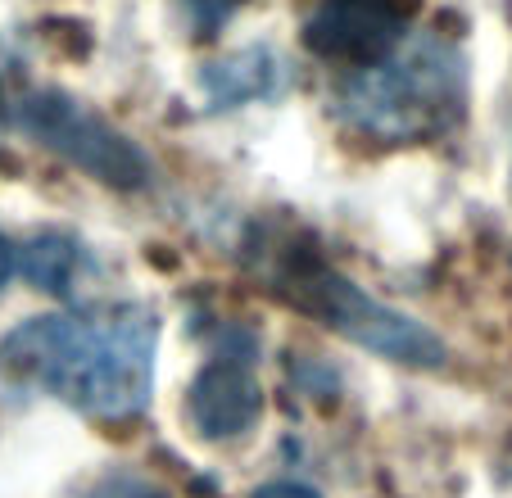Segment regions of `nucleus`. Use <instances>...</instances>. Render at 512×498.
<instances>
[{"mask_svg":"<svg viewBox=\"0 0 512 498\" xmlns=\"http://www.w3.org/2000/svg\"><path fill=\"white\" fill-rule=\"evenodd\" d=\"M186 408H191L195 431L209 435V440L250 431L263 408V390H259V376H254L250 345L223 349V354L213 358V363L195 376L191 394H186Z\"/></svg>","mask_w":512,"mask_h":498,"instance_id":"obj_6","label":"nucleus"},{"mask_svg":"<svg viewBox=\"0 0 512 498\" xmlns=\"http://www.w3.org/2000/svg\"><path fill=\"white\" fill-rule=\"evenodd\" d=\"M155 340L145 304L32 317L5 336L0 372L91 417H136L155 390Z\"/></svg>","mask_w":512,"mask_h":498,"instance_id":"obj_1","label":"nucleus"},{"mask_svg":"<svg viewBox=\"0 0 512 498\" xmlns=\"http://www.w3.org/2000/svg\"><path fill=\"white\" fill-rule=\"evenodd\" d=\"M236 5H241V0H186V14L195 19L200 37H213V32H218L227 19H232Z\"/></svg>","mask_w":512,"mask_h":498,"instance_id":"obj_9","label":"nucleus"},{"mask_svg":"<svg viewBox=\"0 0 512 498\" xmlns=\"http://www.w3.org/2000/svg\"><path fill=\"white\" fill-rule=\"evenodd\" d=\"M19 123L28 127L37 141H46L50 150H59L73 168L91 173L105 186H145L150 182V159L136 150L127 136H118L105 118H96L91 109H82L64 91H41V96L23 100Z\"/></svg>","mask_w":512,"mask_h":498,"instance_id":"obj_4","label":"nucleus"},{"mask_svg":"<svg viewBox=\"0 0 512 498\" xmlns=\"http://www.w3.org/2000/svg\"><path fill=\"white\" fill-rule=\"evenodd\" d=\"M281 290H286V299L295 308H304L309 317L327 322L331 331H340L345 340L372 349V354L390 358V363H408V367L445 363V345L422 322L377 304L354 281H345L340 272L322 268V263H290L281 272Z\"/></svg>","mask_w":512,"mask_h":498,"instance_id":"obj_3","label":"nucleus"},{"mask_svg":"<svg viewBox=\"0 0 512 498\" xmlns=\"http://www.w3.org/2000/svg\"><path fill=\"white\" fill-rule=\"evenodd\" d=\"M10 272H14V249H10V240H5V231H0V286L10 281Z\"/></svg>","mask_w":512,"mask_h":498,"instance_id":"obj_12","label":"nucleus"},{"mask_svg":"<svg viewBox=\"0 0 512 498\" xmlns=\"http://www.w3.org/2000/svg\"><path fill=\"white\" fill-rule=\"evenodd\" d=\"M78 268V249L68 245V240H55V236H46V240H37L32 245V254H28V277L32 281H41L46 290H68V272Z\"/></svg>","mask_w":512,"mask_h":498,"instance_id":"obj_8","label":"nucleus"},{"mask_svg":"<svg viewBox=\"0 0 512 498\" xmlns=\"http://www.w3.org/2000/svg\"><path fill=\"white\" fill-rule=\"evenodd\" d=\"M250 498H318L309 485H290V480H277V485H263L254 489Z\"/></svg>","mask_w":512,"mask_h":498,"instance_id":"obj_10","label":"nucleus"},{"mask_svg":"<svg viewBox=\"0 0 512 498\" xmlns=\"http://www.w3.org/2000/svg\"><path fill=\"white\" fill-rule=\"evenodd\" d=\"M463 55L445 41H413L404 55L363 68L345 87L340 109L358 132L377 141H431L463 118Z\"/></svg>","mask_w":512,"mask_h":498,"instance_id":"obj_2","label":"nucleus"},{"mask_svg":"<svg viewBox=\"0 0 512 498\" xmlns=\"http://www.w3.org/2000/svg\"><path fill=\"white\" fill-rule=\"evenodd\" d=\"M272 55L268 50H245V55L227 59V64H213L204 73V87H209L213 105H236V100H250V96H268L272 91Z\"/></svg>","mask_w":512,"mask_h":498,"instance_id":"obj_7","label":"nucleus"},{"mask_svg":"<svg viewBox=\"0 0 512 498\" xmlns=\"http://www.w3.org/2000/svg\"><path fill=\"white\" fill-rule=\"evenodd\" d=\"M105 498H164V494H155V489H145V485H132V480H114Z\"/></svg>","mask_w":512,"mask_h":498,"instance_id":"obj_11","label":"nucleus"},{"mask_svg":"<svg viewBox=\"0 0 512 498\" xmlns=\"http://www.w3.org/2000/svg\"><path fill=\"white\" fill-rule=\"evenodd\" d=\"M413 10L417 0H322L304 28V41L322 59L372 68L399 46Z\"/></svg>","mask_w":512,"mask_h":498,"instance_id":"obj_5","label":"nucleus"}]
</instances>
